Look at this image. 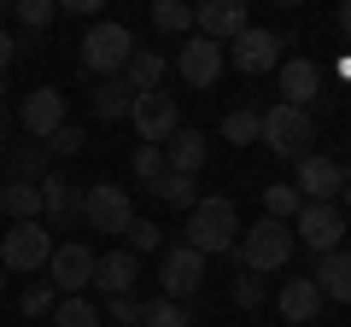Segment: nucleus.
<instances>
[{
  "mask_svg": "<svg viewBox=\"0 0 351 327\" xmlns=\"http://www.w3.org/2000/svg\"><path fill=\"white\" fill-rule=\"evenodd\" d=\"M182 246L188 252H199V257H228L240 246V211H234V199L228 193H205L199 205L188 211V228H182Z\"/></svg>",
  "mask_w": 351,
  "mask_h": 327,
  "instance_id": "obj_1",
  "label": "nucleus"
},
{
  "mask_svg": "<svg viewBox=\"0 0 351 327\" xmlns=\"http://www.w3.org/2000/svg\"><path fill=\"white\" fill-rule=\"evenodd\" d=\"M293 222H252L246 234H240V246L228 257H234V269H246V275H276V269H287V257H293Z\"/></svg>",
  "mask_w": 351,
  "mask_h": 327,
  "instance_id": "obj_2",
  "label": "nucleus"
},
{
  "mask_svg": "<svg viewBox=\"0 0 351 327\" xmlns=\"http://www.w3.org/2000/svg\"><path fill=\"white\" fill-rule=\"evenodd\" d=\"M258 140L276 158H287V164H299V158H311V140H316V117L311 112H299V105H269L263 112V129H258Z\"/></svg>",
  "mask_w": 351,
  "mask_h": 327,
  "instance_id": "obj_3",
  "label": "nucleus"
},
{
  "mask_svg": "<svg viewBox=\"0 0 351 327\" xmlns=\"http://www.w3.org/2000/svg\"><path fill=\"white\" fill-rule=\"evenodd\" d=\"M129 53H135V29L129 24H112V18H100V24L82 36V70L88 76H123V64H129Z\"/></svg>",
  "mask_w": 351,
  "mask_h": 327,
  "instance_id": "obj_4",
  "label": "nucleus"
},
{
  "mask_svg": "<svg viewBox=\"0 0 351 327\" xmlns=\"http://www.w3.org/2000/svg\"><path fill=\"white\" fill-rule=\"evenodd\" d=\"M47 257H53L47 222H12L0 234V269H12V275H36V269H47Z\"/></svg>",
  "mask_w": 351,
  "mask_h": 327,
  "instance_id": "obj_5",
  "label": "nucleus"
},
{
  "mask_svg": "<svg viewBox=\"0 0 351 327\" xmlns=\"http://www.w3.org/2000/svg\"><path fill=\"white\" fill-rule=\"evenodd\" d=\"M82 222L94 228V234H129V222H135L129 187H117V181H94V187H82Z\"/></svg>",
  "mask_w": 351,
  "mask_h": 327,
  "instance_id": "obj_6",
  "label": "nucleus"
},
{
  "mask_svg": "<svg viewBox=\"0 0 351 327\" xmlns=\"http://www.w3.org/2000/svg\"><path fill=\"white\" fill-rule=\"evenodd\" d=\"M94 246H82V239H64V246H53L47 257V287L64 292V298H82V287H94Z\"/></svg>",
  "mask_w": 351,
  "mask_h": 327,
  "instance_id": "obj_7",
  "label": "nucleus"
},
{
  "mask_svg": "<svg viewBox=\"0 0 351 327\" xmlns=\"http://www.w3.org/2000/svg\"><path fill=\"white\" fill-rule=\"evenodd\" d=\"M129 123H135L141 146H164V140L182 129V112H176V100H170L164 88H152V94H135V105H129Z\"/></svg>",
  "mask_w": 351,
  "mask_h": 327,
  "instance_id": "obj_8",
  "label": "nucleus"
},
{
  "mask_svg": "<svg viewBox=\"0 0 351 327\" xmlns=\"http://www.w3.org/2000/svg\"><path fill=\"white\" fill-rule=\"evenodd\" d=\"M346 164L328 158V152H311V158H299V176H293V187H299L304 205H339V187H346Z\"/></svg>",
  "mask_w": 351,
  "mask_h": 327,
  "instance_id": "obj_9",
  "label": "nucleus"
},
{
  "mask_svg": "<svg viewBox=\"0 0 351 327\" xmlns=\"http://www.w3.org/2000/svg\"><path fill=\"white\" fill-rule=\"evenodd\" d=\"M64 123H71V100H64L59 88H29L24 94V105H18V129H24L29 140H53Z\"/></svg>",
  "mask_w": 351,
  "mask_h": 327,
  "instance_id": "obj_10",
  "label": "nucleus"
},
{
  "mask_svg": "<svg viewBox=\"0 0 351 327\" xmlns=\"http://www.w3.org/2000/svg\"><path fill=\"white\" fill-rule=\"evenodd\" d=\"M158 287H164V298H176V304L199 298V287H205V257L188 252V246H170V252L158 257Z\"/></svg>",
  "mask_w": 351,
  "mask_h": 327,
  "instance_id": "obj_11",
  "label": "nucleus"
},
{
  "mask_svg": "<svg viewBox=\"0 0 351 327\" xmlns=\"http://www.w3.org/2000/svg\"><path fill=\"white\" fill-rule=\"evenodd\" d=\"M293 239H304L316 257L339 252V239H346V211H339V205H304V211L293 216Z\"/></svg>",
  "mask_w": 351,
  "mask_h": 327,
  "instance_id": "obj_12",
  "label": "nucleus"
},
{
  "mask_svg": "<svg viewBox=\"0 0 351 327\" xmlns=\"http://www.w3.org/2000/svg\"><path fill=\"white\" fill-rule=\"evenodd\" d=\"M228 59H234V70H240V76L281 70V36H276V29H258V24H246L234 41H228Z\"/></svg>",
  "mask_w": 351,
  "mask_h": 327,
  "instance_id": "obj_13",
  "label": "nucleus"
},
{
  "mask_svg": "<svg viewBox=\"0 0 351 327\" xmlns=\"http://www.w3.org/2000/svg\"><path fill=\"white\" fill-rule=\"evenodd\" d=\"M223 64H228V53L217 47V41H205V36H188L176 47V70H182L188 88H211L217 76H223Z\"/></svg>",
  "mask_w": 351,
  "mask_h": 327,
  "instance_id": "obj_14",
  "label": "nucleus"
},
{
  "mask_svg": "<svg viewBox=\"0 0 351 327\" xmlns=\"http://www.w3.org/2000/svg\"><path fill=\"white\" fill-rule=\"evenodd\" d=\"M41 222H47V234L53 228H76L82 222V187H76V181H64V176H47L41 181Z\"/></svg>",
  "mask_w": 351,
  "mask_h": 327,
  "instance_id": "obj_15",
  "label": "nucleus"
},
{
  "mask_svg": "<svg viewBox=\"0 0 351 327\" xmlns=\"http://www.w3.org/2000/svg\"><path fill=\"white\" fill-rule=\"evenodd\" d=\"M240 29H246V6H240V0H205V6H193V36L228 47Z\"/></svg>",
  "mask_w": 351,
  "mask_h": 327,
  "instance_id": "obj_16",
  "label": "nucleus"
},
{
  "mask_svg": "<svg viewBox=\"0 0 351 327\" xmlns=\"http://www.w3.org/2000/svg\"><path fill=\"white\" fill-rule=\"evenodd\" d=\"M322 287H316L311 275H293V280H281V292H276V310H281V322H293V327H304V322H316L322 315Z\"/></svg>",
  "mask_w": 351,
  "mask_h": 327,
  "instance_id": "obj_17",
  "label": "nucleus"
},
{
  "mask_svg": "<svg viewBox=\"0 0 351 327\" xmlns=\"http://www.w3.org/2000/svg\"><path fill=\"white\" fill-rule=\"evenodd\" d=\"M135 280H141V257L129 252H100L94 257V287L106 292V298H123V292H135Z\"/></svg>",
  "mask_w": 351,
  "mask_h": 327,
  "instance_id": "obj_18",
  "label": "nucleus"
},
{
  "mask_svg": "<svg viewBox=\"0 0 351 327\" xmlns=\"http://www.w3.org/2000/svg\"><path fill=\"white\" fill-rule=\"evenodd\" d=\"M205 158H211V152H205L199 129H176V135L164 140V170H170V176H193V181H199Z\"/></svg>",
  "mask_w": 351,
  "mask_h": 327,
  "instance_id": "obj_19",
  "label": "nucleus"
},
{
  "mask_svg": "<svg viewBox=\"0 0 351 327\" xmlns=\"http://www.w3.org/2000/svg\"><path fill=\"white\" fill-rule=\"evenodd\" d=\"M316 88H322V64H316V59H287V64H281V105L311 112Z\"/></svg>",
  "mask_w": 351,
  "mask_h": 327,
  "instance_id": "obj_20",
  "label": "nucleus"
},
{
  "mask_svg": "<svg viewBox=\"0 0 351 327\" xmlns=\"http://www.w3.org/2000/svg\"><path fill=\"white\" fill-rule=\"evenodd\" d=\"M47 146H41V140H12V146H6V181H47L53 170H47Z\"/></svg>",
  "mask_w": 351,
  "mask_h": 327,
  "instance_id": "obj_21",
  "label": "nucleus"
},
{
  "mask_svg": "<svg viewBox=\"0 0 351 327\" xmlns=\"http://www.w3.org/2000/svg\"><path fill=\"white\" fill-rule=\"evenodd\" d=\"M316 287H322V298H334V304H351V252L339 246V252H328V257H316Z\"/></svg>",
  "mask_w": 351,
  "mask_h": 327,
  "instance_id": "obj_22",
  "label": "nucleus"
},
{
  "mask_svg": "<svg viewBox=\"0 0 351 327\" xmlns=\"http://www.w3.org/2000/svg\"><path fill=\"white\" fill-rule=\"evenodd\" d=\"M164 70H170V59H164V53H152V47H135L129 53V64H123V82L135 94H152L164 82Z\"/></svg>",
  "mask_w": 351,
  "mask_h": 327,
  "instance_id": "obj_23",
  "label": "nucleus"
},
{
  "mask_svg": "<svg viewBox=\"0 0 351 327\" xmlns=\"http://www.w3.org/2000/svg\"><path fill=\"white\" fill-rule=\"evenodd\" d=\"M0 211L12 222H41V187L36 181H0Z\"/></svg>",
  "mask_w": 351,
  "mask_h": 327,
  "instance_id": "obj_24",
  "label": "nucleus"
},
{
  "mask_svg": "<svg viewBox=\"0 0 351 327\" xmlns=\"http://www.w3.org/2000/svg\"><path fill=\"white\" fill-rule=\"evenodd\" d=\"M129 105H135V88H129L123 76H106L100 88H94V117H100V123H123Z\"/></svg>",
  "mask_w": 351,
  "mask_h": 327,
  "instance_id": "obj_25",
  "label": "nucleus"
},
{
  "mask_svg": "<svg viewBox=\"0 0 351 327\" xmlns=\"http://www.w3.org/2000/svg\"><path fill=\"white\" fill-rule=\"evenodd\" d=\"M152 199L176 205V211H193V205H199V181H193V176H170V170H164V176L152 181Z\"/></svg>",
  "mask_w": 351,
  "mask_h": 327,
  "instance_id": "obj_26",
  "label": "nucleus"
},
{
  "mask_svg": "<svg viewBox=\"0 0 351 327\" xmlns=\"http://www.w3.org/2000/svg\"><path fill=\"white\" fill-rule=\"evenodd\" d=\"M299 211H304V199H299V187H293V181L263 187V216H269V222H293Z\"/></svg>",
  "mask_w": 351,
  "mask_h": 327,
  "instance_id": "obj_27",
  "label": "nucleus"
},
{
  "mask_svg": "<svg viewBox=\"0 0 351 327\" xmlns=\"http://www.w3.org/2000/svg\"><path fill=\"white\" fill-rule=\"evenodd\" d=\"M258 129H263V112H252V105H234V112L223 117V140H234V146L258 140Z\"/></svg>",
  "mask_w": 351,
  "mask_h": 327,
  "instance_id": "obj_28",
  "label": "nucleus"
},
{
  "mask_svg": "<svg viewBox=\"0 0 351 327\" xmlns=\"http://www.w3.org/2000/svg\"><path fill=\"white\" fill-rule=\"evenodd\" d=\"M147 327H193V310L158 292V298H147Z\"/></svg>",
  "mask_w": 351,
  "mask_h": 327,
  "instance_id": "obj_29",
  "label": "nucleus"
},
{
  "mask_svg": "<svg viewBox=\"0 0 351 327\" xmlns=\"http://www.w3.org/2000/svg\"><path fill=\"white\" fill-rule=\"evenodd\" d=\"M53 327H100V310L88 298H59L53 304Z\"/></svg>",
  "mask_w": 351,
  "mask_h": 327,
  "instance_id": "obj_30",
  "label": "nucleus"
},
{
  "mask_svg": "<svg viewBox=\"0 0 351 327\" xmlns=\"http://www.w3.org/2000/svg\"><path fill=\"white\" fill-rule=\"evenodd\" d=\"M152 24H158L164 36H188V29H193V6H182V0H158V6H152Z\"/></svg>",
  "mask_w": 351,
  "mask_h": 327,
  "instance_id": "obj_31",
  "label": "nucleus"
},
{
  "mask_svg": "<svg viewBox=\"0 0 351 327\" xmlns=\"http://www.w3.org/2000/svg\"><path fill=\"white\" fill-rule=\"evenodd\" d=\"M106 322H112V327H147V298H135V292L112 298V304H106Z\"/></svg>",
  "mask_w": 351,
  "mask_h": 327,
  "instance_id": "obj_32",
  "label": "nucleus"
},
{
  "mask_svg": "<svg viewBox=\"0 0 351 327\" xmlns=\"http://www.w3.org/2000/svg\"><path fill=\"white\" fill-rule=\"evenodd\" d=\"M53 12H59L53 0H18V6H12V18L24 24V36H41V29L53 24Z\"/></svg>",
  "mask_w": 351,
  "mask_h": 327,
  "instance_id": "obj_33",
  "label": "nucleus"
},
{
  "mask_svg": "<svg viewBox=\"0 0 351 327\" xmlns=\"http://www.w3.org/2000/svg\"><path fill=\"white\" fill-rule=\"evenodd\" d=\"M228 298H234V310H263L269 287H263L258 275H246V269H240V275H234V287H228Z\"/></svg>",
  "mask_w": 351,
  "mask_h": 327,
  "instance_id": "obj_34",
  "label": "nucleus"
},
{
  "mask_svg": "<svg viewBox=\"0 0 351 327\" xmlns=\"http://www.w3.org/2000/svg\"><path fill=\"white\" fill-rule=\"evenodd\" d=\"M158 246H164V228L152 222V216H135V222H129V252L147 257V252H158Z\"/></svg>",
  "mask_w": 351,
  "mask_h": 327,
  "instance_id": "obj_35",
  "label": "nucleus"
},
{
  "mask_svg": "<svg viewBox=\"0 0 351 327\" xmlns=\"http://www.w3.org/2000/svg\"><path fill=\"white\" fill-rule=\"evenodd\" d=\"M41 146H47V158H76V152L88 146V129H76V123H64L59 135H53V140H41Z\"/></svg>",
  "mask_w": 351,
  "mask_h": 327,
  "instance_id": "obj_36",
  "label": "nucleus"
},
{
  "mask_svg": "<svg viewBox=\"0 0 351 327\" xmlns=\"http://www.w3.org/2000/svg\"><path fill=\"white\" fill-rule=\"evenodd\" d=\"M135 176L141 181H158L164 176V146H135Z\"/></svg>",
  "mask_w": 351,
  "mask_h": 327,
  "instance_id": "obj_37",
  "label": "nucleus"
},
{
  "mask_svg": "<svg viewBox=\"0 0 351 327\" xmlns=\"http://www.w3.org/2000/svg\"><path fill=\"white\" fill-rule=\"evenodd\" d=\"M53 304H59V292H53V287H47V280H36V287H29V292H24V315H47V310H53Z\"/></svg>",
  "mask_w": 351,
  "mask_h": 327,
  "instance_id": "obj_38",
  "label": "nucleus"
},
{
  "mask_svg": "<svg viewBox=\"0 0 351 327\" xmlns=\"http://www.w3.org/2000/svg\"><path fill=\"white\" fill-rule=\"evenodd\" d=\"M18 59V36H6V29H0V76H6V64Z\"/></svg>",
  "mask_w": 351,
  "mask_h": 327,
  "instance_id": "obj_39",
  "label": "nucleus"
},
{
  "mask_svg": "<svg viewBox=\"0 0 351 327\" xmlns=\"http://www.w3.org/2000/svg\"><path fill=\"white\" fill-rule=\"evenodd\" d=\"M6 146H12V117L0 112V158H6Z\"/></svg>",
  "mask_w": 351,
  "mask_h": 327,
  "instance_id": "obj_40",
  "label": "nucleus"
},
{
  "mask_svg": "<svg viewBox=\"0 0 351 327\" xmlns=\"http://www.w3.org/2000/svg\"><path fill=\"white\" fill-rule=\"evenodd\" d=\"M339 36H346V47H351V0L339 6Z\"/></svg>",
  "mask_w": 351,
  "mask_h": 327,
  "instance_id": "obj_41",
  "label": "nucleus"
},
{
  "mask_svg": "<svg viewBox=\"0 0 351 327\" xmlns=\"http://www.w3.org/2000/svg\"><path fill=\"white\" fill-rule=\"evenodd\" d=\"M339 211L351 216V176H346V187H339Z\"/></svg>",
  "mask_w": 351,
  "mask_h": 327,
  "instance_id": "obj_42",
  "label": "nucleus"
},
{
  "mask_svg": "<svg viewBox=\"0 0 351 327\" xmlns=\"http://www.w3.org/2000/svg\"><path fill=\"white\" fill-rule=\"evenodd\" d=\"M0 24H6V0H0Z\"/></svg>",
  "mask_w": 351,
  "mask_h": 327,
  "instance_id": "obj_43",
  "label": "nucleus"
},
{
  "mask_svg": "<svg viewBox=\"0 0 351 327\" xmlns=\"http://www.w3.org/2000/svg\"><path fill=\"white\" fill-rule=\"evenodd\" d=\"M0 292H6V269H0Z\"/></svg>",
  "mask_w": 351,
  "mask_h": 327,
  "instance_id": "obj_44",
  "label": "nucleus"
},
{
  "mask_svg": "<svg viewBox=\"0 0 351 327\" xmlns=\"http://www.w3.org/2000/svg\"><path fill=\"white\" fill-rule=\"evenodd\" d=\"M0 94H6V76H0Z\"/></svg>",
  "mask_w": 351,
  "mask_h": 327,
  "instance_id": "obj_45",
  "label": "nucleus"
},
{
  "mask_svg": "<svg viewBox=\"0 0 351 327\" xmlns=\"http://www.w3.org/2000/svg\"><path fill=\"white\" fill-rule=\"evenodd\" d=\"M0 181H6V176H0Z\"/></svg>",
  "mask_w": 351,
  "mask_h": 327,
  "instance_id": "obj_46",
  "label": "nucleus"
}]
</instances>
